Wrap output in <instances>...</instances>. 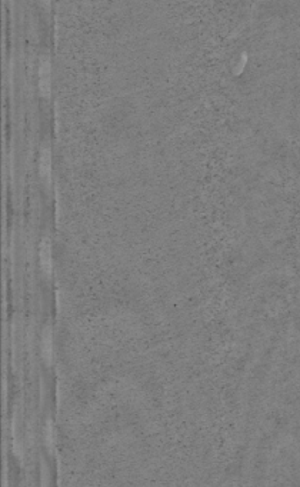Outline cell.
<instances>
[{
    "label": "cell",
    "mask_w": 300,
    "mask_h": 487,
    "mask_svg": "<svg viewBox=\"0 0 300 487\" xmlns=\"http://www.w3.org/2000/svg\"><path fill=\"white\" fill-rule=\"evenodd\" d=\"M39 90L42 96L49 97L51 92V65L48 57H42L39 63Z\"/></svg>",
    "instance_id": "cell-1"
},
{
    "label": "cell",
    "mask_w": 300,
    "mask_h": 487,
    "mask_svg": "<svg viewBox=\"0 0 300 487\" xmlns=\"http://www.w3.org/2000/svg\"><path fill=\"white\" fill-rule=\"evenodd\" d=\"M40 265L45 270L46 274L51 271V253H50V243L49 240H43L40 246Z\"/></svg>",
    "instance_id": "cell-2"
},
{
    "label": "cell",
    "mask_w": 300,
    "mask_h": 487,
    "mask_svg": "<svg viewBox=\"0 0 300 487\" xmlns=\"http://www.w3.org/2000/svg\"><path fill=\"white\" fill-rule=\"evenodd\" d=\"M50 171H51V162H50V151L48 149H43L42 156H40V174L42 177L49 183L50 182Z\"/></svg>",
    "instance_id": "cell-3"
},
{
    "label": "cell",
    "mask_w": 300,
    "mask_h": 487,
    "mask_svg": "<svg viewBox=\"0 0 300 487\" xmlns=\"http://www.w3.org/2000/svg\"><path fill=\"white\" fill-rule=\"evenodd\" d=\"M43 354L46 363H51V356H53V341H51V332L46 329L45 336H43Z\"/></svg>",
    "instance_id": "cell-4"
},
{
    "label": "cell",
    "mask_w": 300,
    "mask_h": 487,
    "mask_svg": "<svg viewBox=\"0 0 300 487\" xmlns=\"http://www.w3.org/2000/svg\"><path fill=\"white\" fill-rule=\"evenodd\" d=\"M42 3H43L45 6H49V4H50V0H42Z\"/></svg>",
    "instance_id": "cell-5"
}]
</instances>
